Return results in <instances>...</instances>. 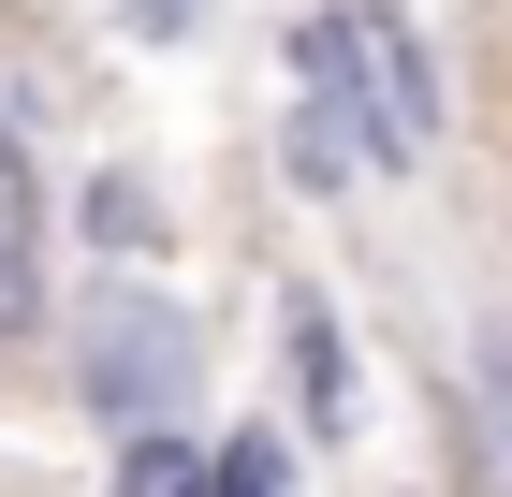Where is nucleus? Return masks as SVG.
Returning a JSON list of instances; mask_svg holds the SVG:
<instances>
[{"label":"nucleus","instance_id":"f257e3e1","mask_svg":"<svg viewBox=\"0 0 512 497\" xmlns=\"http://www.w3.org/2000/svg\"><path fill=\"white\" fill-rule=\"evenodd\" d=\"M74 366H88V410H118V424H161L176 410V381H191V322L161 293H103L74 322Z\"/></svg>","mask_w":512,"mask_h":497},{"label":"nucleus","instance_id":"f03ea898","mask_svg":"<svg viewBox=\"0 0 512 497\" xmlns=\"http://www.w3.org/2000/svg\"><path fill=\"white\" fill-rule=\"evenodd\" d=\"M337 74H352L366 161H410V147L439 132V103H425V59H410V30H395L381 0H352V15H337Z\"/></svg>","mask_w":512,"mask_h":497},{"label":"nucleus","instance_id":"7ed1b4c3","mask_svg":"<svg viewBox=\"0 0 512 497\" xmlns=\"http://www.w3.org/2000/svg\"><path fill=\"white\" fill-rule=\"evenodd\" d=\"M293 366H308V424L337 439V424H352V351H337V322H322V307H293Z\"/></svg>","mask_w":512,"mask_h":497},{"label":"nucleus","instance_id":"20e7f679","mask_svg":"<svg viewBox=\"0 0 512 497\" xmlns=\"http://www.w3.org/2000/svg\"><path fill=\"white\" fill-rule=\"evenodd\" d=\"M30 249H44V191H30V147L0 132V278H30Z\"/></svg>","mask_w":512,"mask_h":497},{"label":"nucleus","instance_id":"39448f33","mask_svg":"<svg viewBox=\"0 0 512 497\" xmlns=\"http://www.w3.org/2000/svg\"><path fill=\"white\" fill-rule=\"evenodd\" d=\"M118 497H205V454L147 424V439H132V468H118Z\"/></svg>","mask_w":512,"mask_h":497},{"label":"nucleus","instance_id":"423d86ee","mask_svg":"<svg viewBox=\"0 0 512 497\" xmlns=\"http://www.w3.org/2000/svg\"><path fill=\"white\" fill-rule=\"evenodd\" d=\"M88 234H103V249H147V191H132V176H103V191H88Z\"/></svg>","mask_w":512,"mask_h":497},{"label":"nucleus","instance_id":"0eeeda50","mask_svg":"<svg viewBox=\"0 0 512 497\" xmlns=\"http://www.w3.org/2000/svg\"><path fill=\"white\" fill-rule=\"evenodd\" d=\"M15 337H30V278H0V351H15Z\"/></svg>","mask_w":512,"mask_h":497}]
</instances>
